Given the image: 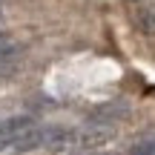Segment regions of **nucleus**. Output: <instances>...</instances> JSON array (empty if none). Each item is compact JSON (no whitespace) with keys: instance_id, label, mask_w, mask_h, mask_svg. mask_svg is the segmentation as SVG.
<instances>
[{"instance_id":"obj_1","label":"nucleus","mask_w":155,"mask_h":155,"mask_svg":"<svg viewBox=\"0 0 155 155\" xmlns=\"http://www.w3.org/2000/svg\"><path fill=\"white\" fill-rule=\"evenodd\" d=\"M26 129H32V121H29L26 115H15V118H6V121H0V150H6V147H15L17 138H20Z\"/></svg>"},{"instance_id":"obj_2","label":"nucleus","mask_w":155,"mask_h":155,"mask_svg":"<svg viewBox=\"0 0 155 155\" xmlns=\"http://www.w3.org/2000/svg\"><path fill=\"white\" fill-rule=\"evenodd\" d=\"M132 26L144 35H155V6H138L132 12Z\"/></svg>"},{"instance_id":"obj_3","label":"nucleus","mask_w":155,"mask_h":155,"mask_svg":"<svg viewBox=\"0 0 155 155\" xmlns=\"http://www.w3.org/2000/svg\"><path fill=\"white\" fill-rule=\"evenodd\" d=\"M109 138H112V127H89V129H83V132L78 135V141H81L83 147H98V144H106Z\"/></svg>"},{"instance_id":"obj_4","label":"nucleus","mask_w":155,"mask_h":155,"mask_svg":"<svg viewBox=\"0 0 155 155\" xmlns=\"http://www.w3.org/2000/svg\"><path fill=\"white\" fill-rule=\"evenodd\" d=\"M132 155H155V135H150V138L138 141V144L132 147Z\"/></svg>"}]
</instances>
